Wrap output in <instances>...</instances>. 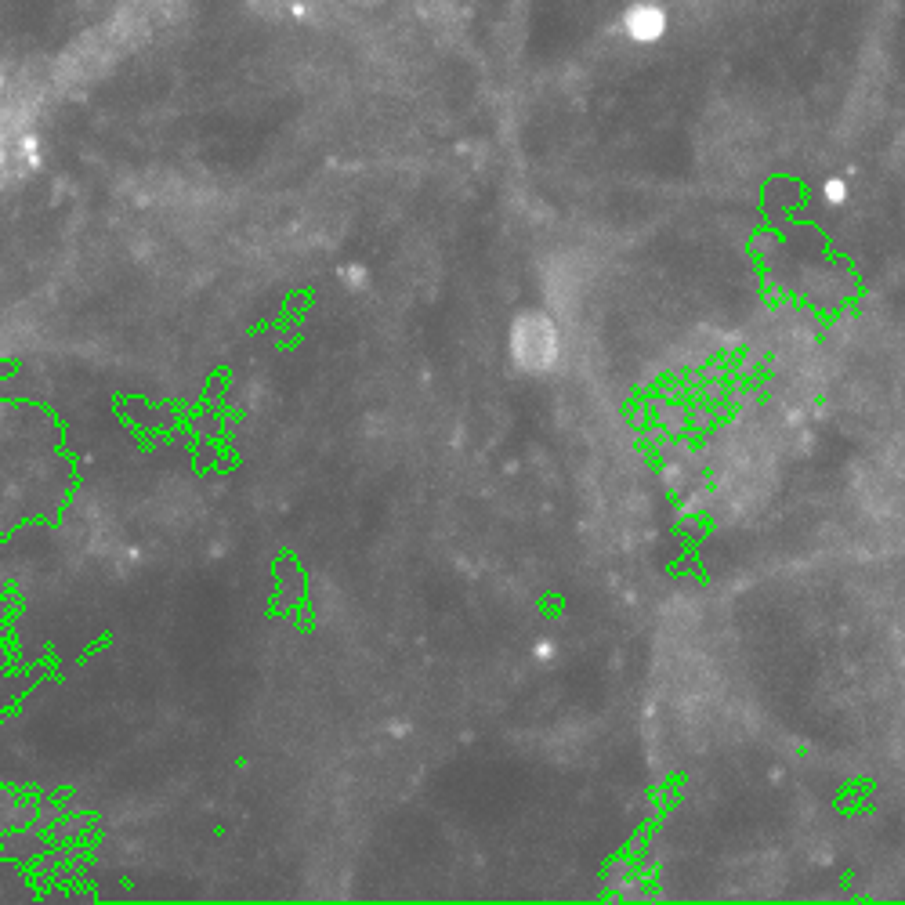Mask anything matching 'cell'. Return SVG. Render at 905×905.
Masks as SVG:
<instances>
[{"label": "cell", "instance_id": "cell-2", "mask_svg": "<svg viewBox=\"0 0 905 905\" xmlns=\"http://www.w3.org/2000/svg\"><path fill=\"white\" fill-rule=\"evenodd\" d=\"M623 26H627L630 40H638V44H656V40L667 33V11L656 8V4H634V8L623 15Z\"/></svg>", "mask_w": 905, "mask_h": 905}, {"label": "cell", "instance_id": "cell-1", "mask_svg": "<svg viewBox=\"0 0 905 905\" xmlns=\"http://www.w3.org/2000/svg\"><path fill=\"white\" fill-rule=\"evenodd\" d=\"M507 352L515 370L529 373V377H547L562 366L565 359V334L558 319L551 312H518L507 334Z\"/></svg>", "mask_w": 905, "mask_h": 905}, {"label": "cell", "instance_id": "cell-3", "mask_svg": "<svg viewBox=\"0 0 905 905\" xmlns=\"http://www.w3.org/2000/svg\"><path fill=\"white\" fill-rule=\"evenodd\" d=\"M848 181L844 178H826V185H822V200L829 203V207H844L848 203Z\"/></svg>", "mask_w": 905, "mask_h": 905}]
</instances>
